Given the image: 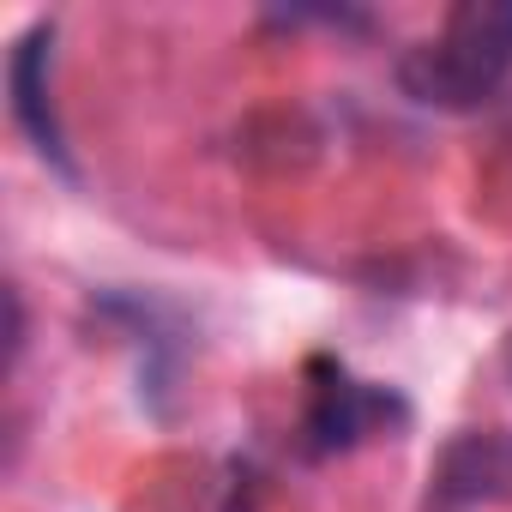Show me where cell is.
Returning a JSON list of instances; mask_svg holds the SVG:
<instances>
[{"instance_id":"obj_4","label":"cell","mask_w":512,"mask_h":512,"mask_svg":"<svg viewBox=\"0 0 512 512\" xmlns=\"http://www.w3.org/2000/svg\"><path fill=\"white\" fill-rule=\"evenodd\" d=\"M49 61H55V25H31V31L13 43L7 91H13V121L31 133V145H37L55 169H67V139H61L55 97H49Z\"/></svg>"},{"instance_id":"obj_5","label":"cell","mask_w":512,"mask_h":512,"mask_svg":"<svg viewBox=\"0 0 512 512\" xmlns=\"http://www.w3.org/2000/svg\"><path fill=\"white\" fill-rule=\"evenodd\" d=\"M506 374H512V338H506Z\"/></svg>"},{"instance_id":"obj_2","label":"cell","mask_w":512,"mask_h":512,"mask_svg":"<svg viewBox=\"0 0 512 512\" xmlns=\"http://www.w3.org/2000/svg\"><path fill=\"white\" fill-rule=\"evenodd\" d=\"M404 422H410V404L392 386L350 374L338 356H308V368H302V458L356 452L380 434H398Z\"/></svg>"},{"instance_id":"obj_1","label":"cell","mask_w":512,"mask_h":512,"mask_svg":"<svg viewBox=\"0 0 512 512\" xmlns=\"http://www.w3.org/2000/svg\"><path fill=\"white\" fill-rule=\"evenodd\" d=\"M512 79V0H464L434 37L404 49L398 85L422 109H482Z\"/></svg>"},{"instance_id":"obj_3","label":"cell","mask_w":512,"mask_h":512,"mask_svg":"<svg viewBox=\"0 0 512 512\" xmlns=\"http://www.w3.org/2000/svg\"><path fill=\"white\" fill-rule=\"evenodd\" d=\"M500 494H512V434L464 428L428 476V512H464Z\"/></svg>"}]
</instances>
